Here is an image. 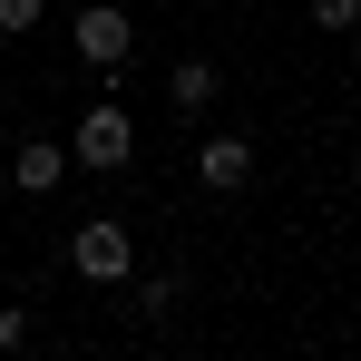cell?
Listing matches in <instances>:
<instances>
[{
    "mask_svg": "<svg viewBox=\"0 0 361 361\" xmlns=\"http://www.w3.org/2000/svg\"><path fill=\"white\" fill-rule=\"evenodd\" d=\"M78 59L98 68L108 88L127 78V59H137V30H127V10H118V0H88V10H78Z\"/></svg>",
    "mask_w": 361,
    "mask_h": 361,
    "instance_id": "6da1fadb",
    "label": "cell"
},
{
    "mask_svg": "<svg viewBox=\"0 0 361 361\" xmlns=\"http://www.w3.org/2000/svg\"><path fill=\"white\" fill-rule=\"evenodd\" d=\"M127 157H137V127H127L118 98H98L88 118H78V137H68V166H98V176H118Z\"/></svg>",
    "mask_w": 361,
    "mask_h": 361,
    "instance_id": "7a4b0ae2",
    "label": "cell"
},
{
    "mask_svg": "<svg viewBox=\"0 0 361 361\" xmlns=\"http://www.w3.org/2000/svg\"><path fill=\"white\" fill-rule=\"evenodd\" d=\"M68 264H78L88 283H127L137 244H127V225H118V215H88V225H78V244H68Z\"/></svg>",
    "mask_w": 361,
    "mask_h": 361,
    "instance_id": "3957f363",
    "label": "cell"
},
{
    "mask_svg": "<svg viewBox=\"0 0 361 361\" xmlns=\"http://www.w3.org/2000/svg\"><path fill=\"white\" fill-rule=\"evenodd\" d=\"M195 176H205V195H244L254 185V137H205L195 147Z\"/></svg>",
    "mask_w": 361,
    "mask_h": 361,
    "instance_id": "277c9868",
    "label": "cell"
},
{
    "mask_svg": "<svg viewBox=\"0 0 361 361\" xmlns=\"http://www.w3.org/2000/svg\"><path fill=\"white\" fill-rule=\"evenodd\" d=\"M59 176H68V147H59V137H30V147L10 157V185H20V195H59Z\"/></svg>",
    "mask_w": 361,
    "mask_h": 361,
    "instance_id": "5b68a950",
    "label": "cell"
},
{
    "mask_svg": "<svg viewBox=\"0 0 361 361\" xmlns=\"http://www.w3.org/2000/svg\"><path fill=\"white\" fill-rule=\"evenodd\" d=\"M215 88H225V68H215V59H176V78H166V98H176L185 118H195V108H215Z\"/></svg>",
    "mask_w": 361,
    "mask_h": 361,
    "instance_id": "8992f818",
    "label": "cell"
},
{
    "mask_svg": "<svg viewBox=\"0 0 361 361\" xmlns=\"http://www.w3.org/2000/svg\"><path fill=\"white\" fill-rule=\"evenodd\" d=\"M176 293H185V283H166V274H147V283H137V312H147V322H166V312H176Z\"/></svg>",
    "mask_w": 361,
    "mask_h": 361,
    "instance_id": "52a82bcc",
    "label": "cell"
},
{
    "mask_svg": "<svg viewBox=\"0 0 361 361\" xmlns=\"http://www.w3.org/2000/svg\"><path fill=\"white\" fill-rule=\"evenodd\" d=\"M49 20V0H0V39H20V30H39Z\"/></svg>",
    "mask_w": 361,
    "mask_h": 361,
    "instance_id": "ba28073f",
    "label": "cell"
},
{
    "mask_svg": "<svg viewBox=\"0 0 361 361\" xmlns=\"http://www.w3.org/2000/svg\"><path fill=\"white\" fill-rule=\"evenodd\" d=\"M312 20L322 30H361V0H312Z\"/></svg>",
    "mask_w": 361,
    "mask_h": 361,
    "instance_id": "9c48e42d",
    "label": "cell"
},
{
    "mask_svg": "<svg viewBox=\"0 0 361 361\" xmlns=\"http://www.w3.org/2000/svg\"><path fill=\"white\" fill-rule=\"evenodd\" d=\"M20 332H30V312H20V302H0V352H20Z\"/></svg>",
    "mask_w": 361,
    "mask_h": 361,
    "instance_id": "30bf717a",
    "label": "cell"
},
{
    "mask_svg": "<svg viewBox=\"0 0 361 361\" xmlns=\"http://www.w3.org/2000/svg\"><path fill=\"white\" fill-rule=\"evenodd\" d=\"M352 176H361V157H352Z\"/></svg>",
    "mask_w": 361,
    "mask_h": 361,
    "instance_id": "8fae6325",
    "label": "cell"
}]
</instances>
